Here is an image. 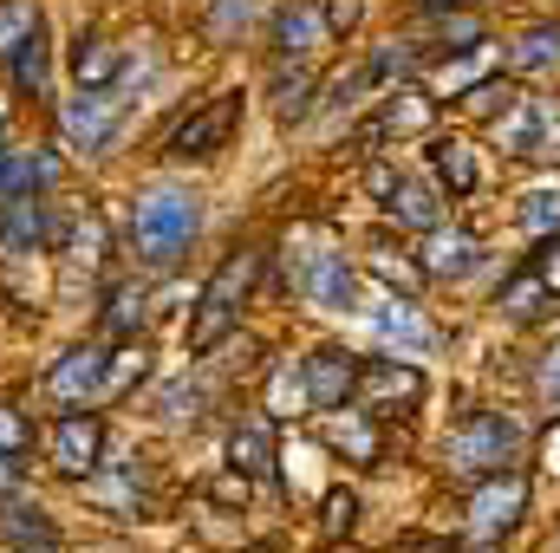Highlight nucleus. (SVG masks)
Segmentation results:
<instances>
[{"label":"nucleus","mask_w":560,"mask_h":553,"mask_svg":"<svg viewBox=\"0 0 560 553\" xmlns=\"http://www.w3.org/2000/svg\"><path fill=\"white\" fill-rule=\"evenodd\" d=\"M46 242V209L33 196H7L0 202V255H33Z\"/></svg>","instance_id":"15"},{"label":"nucleus","mask_w":560,"mask_h":553,"mask_svg":"<svg viewBox=\"0 0 560 553\" xmlns=\"http://www.w3.org/2000/svg\"><path fill=\"white\" fill-rule=\"evenodd\" d=\"M13 85L33 92V98H46V33L39 26H26L13 39Z\"/></svg>","instance_id":"18"},{"label":"nucleus","mask_w":560,"mask_h":553,"mask_svg":"<svg viewBox=\"0 0 560 553\" xmlns=\"http://www.w3.org/2000/svg\"><path fill=\"white\" fill-rule=\"evenodd\" d=\"M522 508H528V482H522L515 469H509V475L495 469V475L476 489V502H469V521H476V534H482V541H495V534H509V528L522 521Z\"/></svg>","instance_id":"5"},{"label":"nucleus","mask_w":560,"mask_h":553,"mask_svg":"<svg viewBox=\"0 0 560 553\" xmlns=\"http://www.w3.org/2000/svg\"><path fill=\"white\" fill-rule=\"evenodd\" d=\"M131 378H143V345H138V352L105 358V385H98V398H125V391H131Z\"/></svg>","instance_id":"27"},{"label":"nucleus","mask_w":560,"mask_h":553,"mask_svg":"<svg viewBox=\"0 0 560 553\" xmlns=\"http://www.w3.org/2000/svg\"><path fill=\"white\" fill-rule=\"evenodd\" d=\"M202 235V202L183 196V189H150L131 202V248H138L143 268H176L189 255V242Z\"/></svg>","instance_id":"1"},{"label":"nucleus","mask_w":560,"mask_h":553,"mask_svg":"<svg viewBox=\"0 0 560 553\" xmlns=\"http://www.w3.org/2000/svg\"><path fill=\"white\" fill-rule=\"evenodd\" d=\"M535 274H541V280L560 293V242H541V261H535Z\"/></svg>","instance_id":"40"},{"label":"nucleus","mask_w":560,"mask_h":553,"mask_svg":"<svg viewBox=\"0 0 560 553\" xmlns=\"http://www.w3.org/2000/svg\"><path fill=\"white\" fill-rule=\"evenodd\" d=\"M332 443H339V449H352V456H372V449H378V443H372V430H365L359 416H339V423H332Z\"/></svg>","instance_id":"33"},{"label":"nucleus","mask_w":560,"mask_h":553,"mask_svg":"<svg viewBox=\"0 0 560 553\" xmlns=\"http://www.w3.org/2000/svg\"><path fill=\"white\" fill-rule=\"evenodd\" d=\"M300 286H306V299L313 306H326V313H346L352 306V268H346V255H306V274H300Z\"/></svg>","instance_id":"12"},{"label":"nucleus","mask_w":560,"mask_h":553,"mask_svg":"<svg viewBox=\"0 0 560 553\" xmlns=\"http://www.w3.org/2000/svg\"><path fill=\"white\" fill-rule=\"evenodd\" d=\"M319 13H326V26H352L359 20V0H326Z\"/></svg>","instance_id":"41"},{"label":"nucleus","mask_w":560,"mask_h":553,"mask_svg":"<svg viewBox=\"0 0 560 553\" xmlns=\"http://www.w3.org/2000/svg\"><path fill=\"white\" fill-rule=\"evenodd\" d=\"M482 268V248H476V235H463V228H423V274L430 280H463Z\"/></svg>","instance_id":"10"},{"label":"nucleus","mask_w":560,"mask_h":553,"mask_svg":"<svg viewBox=\"0 0 560 553\" xmlns=\"http://www.w3.org/2000/svg\"><path fill=\"white\" fill-rule=\"evenodd\" d=\"M59 183V156H46V150H0V202L7 196H39V189H52Z\"/></svg>","instance_id":"14"},{"label":"nucleus","mask_w":560,"mask_h":553,"mask_svg":"<svg viewBox=\"0 0 560 553\" xmlns=\"http://www.w3.org/2000/svg\"><path fill=\"white\" fill-rule=\"evenodd\" d=\"M548 293H555L548 280L535 274V268H522V274H515L509 286H502V293H495V306H502L509 319H535V313L548 306Z\"/></svg>","instance_id":"22"},{"label":"nucleus","mask_w":560,"mask_h":553,"mask_svg":"<svg viewBox=\"0 0 560 553\" xmlns=\"http://www.w3.org/2000/svg\"><path fill=\"white\" fill-rule=\"evenodd\" d=\"M352 515H359V502H352V495H332L319 528H326V534H352Z\"/></svg>","instance_id":"36"},{"label":"nucleus","mask_w":560,"mask_h":553,"mask_svg":"<svg viewBox=\"0 0 560 553\" xmlns=\"http://www.w3.org/2000/svg\"><path fill=\"white\" fill-rule=\"evenodd\" d=\"M443 39H450V52H469V46L482 39V26H476L469 13H450V20H443Z\"/></svg>","instance_id":"35"},{"label":"nucleus","mask_w":560,"mask_h":553,"mask_svg":"<svg viewBox=\"0 0 560 553\" xmlns=\"http://www.w3.org/2000/svg\"><path fill=\"white\" fill-rule=\"evenodd\" d=\"M541 398H548V411L560 416V339H555V352H548V365H541Z\"/></svg>","instance_id":"38"},{"label":"nucleus","mask_w":560,"mask_h":553,"mask_svg":"<svg viewBox=\"0 0 560 553\" xmlns=\"http://www.w3.org/2000/svg\"><path fill=\"white\" fill-rule=\"evenodd\" d=\"M300 385H306V404L313 411H339L346 398H352V385H359V365H352V352H313L306 358V372H300Z\"/></svg>","instance_id":"8"},{"label":"nucleus","mask_w":560,"mask_h":553,"mask_svg":"<svg viewBox=\"0 0 560 553\" xmlns=\"http://www.w3.org/2000/svg\"><path fill=\"white\" fill-rule=\"evenodd\" d=\"M138 319H143V286H112L105 326H112V332H138Z\"/></svg>","instance_id":"29"},{"label":"nucleus","mask_w":560,"mask_h":553,"mask_svg":"<svg viewBox=\"0 0 560 553\" xmlns=\"http://www.w3.org/2000/svg\"><path fill=\"white\" fill-rule=\"evenodd\" d=\"M385 209H392V222H405V228H436V196H430L423 183H392V189H385Z\"/></svg>","instance_id":"21"},{"label":"nucleus","mask_w":560,"mask_h":553,"mask_svg":"<svg viewBox=\"0 0 560 553\" xmlns=\"http://www.w3.org/2000/svg\"><path fill=\"white\" fill-rule=\"evenodd\" d=\"M378 332H385V339H398V345H411V352H423V345L436 339L411 299H385V306H378Z\"/></svg>","instance_id":"20"},{"label":"nucleus","mask_w":560,"mask_h":553,"mask_svg":"<svg viewBox=\"0 0 560 553\" xmlns=\"http://www.w3.org/2000/svg\"><path fill=\"white\" fill-rule=\"evenodd\" d=\"M365 404H418L423 398V378L411 365H398V358H378V365H365L359 372V385H352Z\"/></svg>","instance_id":"13"},{"label":"nucleus","mask_w":560,"mask_h":553,"mask_svg":"<svg viewBox=\"0 0 560 553\" xmlns=\"http://www.w3.org/2000/svg\"><path fill=\"white\" fill-rule=\"evenodd\" d=\"M98 449H105V423L85 411H66L52 423V462L66 475H92L98 469Z\"/></svg>","instance_id":"7"},{"label":"nucleus","mask_w":560,"mask_h":553,"mask_svg":"<svg viewBox=\"0 0 560 553\" xmlns=\"http://www.w3.org/2000/svg\"><path fill=\"white\" fill-rule=\"evenodd\" d=\"M66 138L79 143L85 156H92V150H105V143L118 138V98H105V92L79 85V98H66Z\"/></svg>","instance_id":"9"},{"label":"nucleus","mask_w":560,"mask_h":553,"mask_svg":"<svg viewBox=\"0 0 560 553\" xmlns=\"http://www.w3.org/2000/svg\"><path fill=\"white\" fill-rule=\"evenodd\" d=\"M229 456H235V469H242V475H268V462H275V436H268V423H261V416H248V423L229 436Z\"/></svg>","instance_id":"19"},{"label":"nucleus","mask_w":560,"mask_h":553,"mask_svg":"<svg viewBox=\"0 0 560 553\" xmlns=\"http://www.w3.org/2000/svg\"><path fill=\"white\" fill-rule=\"evenodd\" d=\"M509 98H515V92H509V85H502V79H482V85H476V92H469V105H476V111H495V105H502V111H509Z\"/></svg>","instance_id":"37"},{"label":"nucleus","mask_w":560,"mask_h":553,"mask_svg":"<svg viewBox=\"0 0 560 553\" xmlns=\"http://www.w3.org/2000/svg\"><path fill=\"white\" fill-rule=\"evenodd\" d=\"M26 26H39V7L33 0H0V46H13Z\"/></svg>","instance_id":"31"},{"label":"nucleus","mask_w":560,"mask_h":553,"mask_svg":"<svg viewBox=\"0 0 560 553\" xmlns=\"http://www.w3.org/2000/svg\"><path fill=\"white\" fill-rule=\"evenodd\" d=\"M248 20H255V0H209V26H215V39H235Z\"/></svg>","instance_id":"30"},{"label":"nucleus","mask_w":560,"mask_h":553,"mask_svg":"<svg viewBox=\"0 0 560 553\" xmlns=\"http://www.w3.org/2000/svg\"><path fill=\"white\" fill-rule=\"evenodd\" d=\"M522 228H528V235H555L560 228V183L555 189H528V196H522Z\"/></svg>","instance_id":"26"},{"label":"nucleus","mask_w":560,"mask_h":553,"mask_svg":"<svg viewBox=\"0 0 560 553\" xmlns=\"http://www.w3.org/2000/svg\"><path fill=\"white\" fill-rule=\"evenodd\" d=\"M509 66H515V72H548V66H560V26H535V33H522L515 52H509Z\"/></svg>","instance_id":"23"},{"label":"nucleus","mask_w":560,"mask_h":553,"mask_svg":"<svg viewBox=\"0 0 560 553\" xmlns=\"http://www.w3.org/2000/svg\"><path fill=\"white\" fill-rule=\"evenodd\" d=\"M242 125V92H222V98H209L196 118H183L176 131H170V156H215L222 143H229V131Z\"/></svg>","instance_id":"4"},{"label":"nucleus","mask_w":560,"mask_h":553,"mask_svg":"<svg viewBox=\"0 0 560 553\" xmlns=\"http://www.w3.org/2000/svg\"><path fill=\"white\" fill-rule=\"evenodd\" d=\"M319 33H326V13H319V0H293V7L275 20L280 52H313V46H319Z\"/></svg>","instance_id":"17"},{"label":"nucleus","mask_w":560,"mask_h":553,"mask_svg":"<svg viewBox=\"0 0 560 553\" xmlns=\"http://www.w3.org/2000/svg\"><path fill=\"white\" fill-rule=\"evenodd\" d=\"M26 443H33V423L20 411H0V456H20Z\"/></svg>","instance_id":"34"},{"label":"nucleus","mask_w":560,"mask_h":553,"mask_svg":"<svg viewBox=\"0 0 560 553\" xmlns=\"http://www.w3.org/2000/svg\"><path fill=\"white\" fill-rule=\"evenodd\" d=\"M430 7H456V0H430Z\"/></svg>","instance_id":"42"},{"label":"nucleus","mask_w":560,"mask_h":553,"mask_svg":"<svg viewBox=\"0 0 560 553\" xmlns=\"http://www.w3.org/2000/svg\"><path fill=\"white\" fill-rule=\"evenodd\" d=\"M0 534L13 541L20 553H59V534H52V521L39 515V508H26L20 495L13 502H0Z\"/></svg>","instance_id":"16"},{"label":"nucleus","mask_w":560,"mask_h":553,"mask_svg":"<svg viewBox=\"0 0 560 553\" xmlns=\"http://www.w3.org/2000/svg\"><path fill=\"white\" fill-rule=\"evenodd\" d=\"M105 358H112V352H98V345H79V352H66V358L46 372V391H52L59 404L98 398V385H105Z\"/></svg>","instance_id":"11"},{"label":"nucleus","mask_w":560,"mask_h":553,"mask_svg":"<svg viewBox=\"0 0 560 553\" xmlns=\"http://www.w3.org/2000/svg\"><path fill=\"white\" fill-rule=\"evenodd\" d=\"M306 98H313V79H306V72H293V79H280V85H275V111H280V125H293V118H306Z\"/></svg>","instance_id":"28"},{"label":"nucleus","mask_w":560,"mask_h":553,"mask_svg":"<svg viewBox=\"0 0 560 553\" xmlns=\"http://www.w3.org/2000/svg\"><path fill=\"white\" fill-rule=\"evenodd\" d=\"M261 274V255H229L215 280L202 286V306H196V319H189V352H215L229 332H235V319H242V299H248V286Z\"/></svg>","instance_id":"2"},{"label":"nucleus","mask_w":560,"mask_h":553,"mask_svg":"<svg viewBox=\"0 0 560 553\" xmlns=\"http://www.w3.org/2000/svg\"><path fill=\"white\" fill-rule=\"evenodd\" d=\"M555 143H560V105L555 98H522V105L502 111V150L541 156V150H555Z\"/></svg>","instance_id":"6"},{"label":"nucleus","mask_w":560,"mask_h":553,"mask_svg":"<svg viewBox=\"0 0 560 553\" xmlns=\"http://www.w3.org/2000/svg\"><path fill=\"white\" fill-rule=\"evenodd\" d=\"M515 449H522V423H515V416H502V411L469 416V423L450 436V469H463V475H495V469L515 462Z\"/></svg>","instance_id":"3"},{"label":"nucleus","mask_w":560,"mask_h":553,"mask_svg":"<svg viewBox=\"0 0 560 553\" xmlns=\"http://www.w3.org/2000/svg\"><path fill=\"white\" fill-rule=\"evenodd\" d=\"M20 482H26L20 456H0V502H13V495H20Z\"/></svg>","instance_id":"39"},{"label":"nucleus","mask_w":560,"mask_h":553,"mask_svg":"<svg viewBox=\"0 0 560 553\" xmlns=\"http://www.w3.org/2000/svg\"><path fill=\"white\" fill-rule=\"evenodd\" d=\"M156 411L170 416V423H183V416H196V411H202V391H196V385H170V391L156 398Z\"/></svg>","instance_id":"32"},{"label":"nucleus","mask_w":560,"mask_h":553,"mask_svg":"<svg viewBox=\"0 0 560 553\" xmlns=\"http://www.w3.org/2000/svg\"><path fill=\"white\" fill-rule=\"evenodd\" d=\"M430 163H436V176H443L456 196H469V189H476V156H469L456 138H450V143H430Z\"/></svg>","instance_id":"25"},{"label":"nucleus","mask_w":560,"mask_h":553,"mask_svg":"<svg viewBox=\"0 0 560 553\" xmlns=\"http://www.w3.org/2000/svg\"><path fill=\"white\" fill-rule=\"evenodd\" d=\"M72 72H79V85L105 92V79L118 72V52H112L105 39H85V33H79V46H72Z\"/></svg>","instance_id":"24"}]
</instances>
